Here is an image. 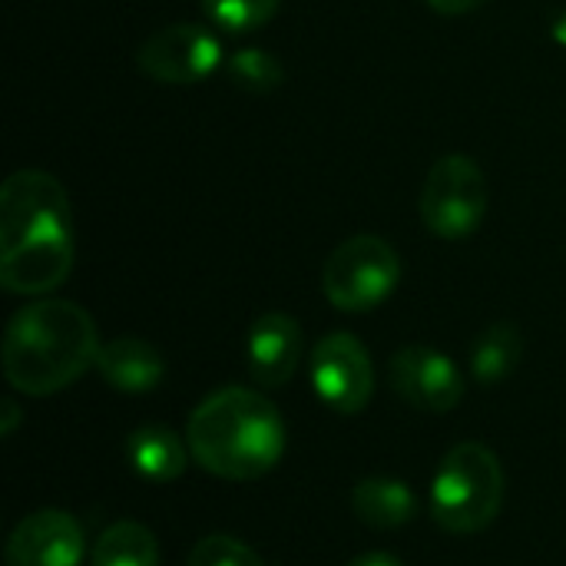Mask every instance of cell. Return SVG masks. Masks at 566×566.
<instances>
[{
  "instance_id": "22",
  "label": "cell",
  "mask_w": 566,
  "mask_h": 566,
  "mask_svg": "<svg viewBox=\"0 0 566 566\" xmlns=\"http://www.w3.org/2000/svg\"><path fill=\"white\" fill-rule=\"evenodd\" d=\"M348 566H405L398 557H391V554H381V551H375V554H361V557H355Z\"/></svg>"
},
{
  "instance_id": "23",
  "label": "cell",
  "mask_w": 566,
  "mask_h": 566,
  "mask_svg": "<svg viewBox=\"0 0 566 566\" xmlns=\"http://www.w3.org/2000/svg\"><path fill=\"white\" fill-rule=\"evenodd\" d=\"M554 36H557L560 43H566V13L557 20V23H554Z\"/></svg>"
},
{
  "instance_id": "10",
  "label": "cell",
  "mask_w": 566,
  "mask_h": 566,
  "mask_svg": "<svg viewBox=\"0 0 566 566\" xmlns=\"http://www.w3.org/2000/svg\"><path fill=\"white\" fill-rule=\"evenodd\" d=\"M86 554L83 524L56 507L27 514L7 537L3 566H80Z\"/></svg>"
},
{
  "instance_id": "1",
  "label": "cell",
  "mask_w": 566,
  "mask_h": 566,
  "mask_svg": "<svg viewBox=\"0 0 566 566\" xmlns=\"http://www.w3.org/2000/svg\"><path fill=\"white\" fill-rule=\"evenodd\" d=\"M76 259L73 209L56 176L20 169L0 186V285L10 295L60 289Z\"/></svg>"
},
{
  "instance_id": "21",
  "label": "cell",
  "mask_w": 566,
  "mask_h": 566,
  "mask_svg": "<svg viewBox=\"0 0 566 566\" xmlns=\"http://www.w3.org/2000/svg\"><path fill=\"white\" fill-rule=\"evenodd\" d=\"M0 418H3L0 434H3V438H13V431H17V424H20V408H17V401H13V398H7V401H3Z\"/></svg>"
},
{
  "instance_id": "14",
  "label": "cell",
  "mask_w": 566,
  "mask_h": 566,
  "mask_svg": "<svg viewBox=\"0 0 566 566\" xmlns=\"http://www.w3.org/2000/svg\"><path fill=\"white\" fill-rule=\"evenodd\" d=\"M355 517L371 531H398L418 517V494L395 478H368L352 491Z\"/></svg>"
},
{
  "instance_id": "20",
  "label": "cell",
  "mask_w": 566,
  "mask_h": 566,
  "mask_svg": "<svg viewBox=\"0 0 566 566\" xmlns=\"http://www.w3.org/2000/svg\"><path fill=\"white\" fill-rule=\"evenodd\" d=\"M424 3H428L434 13H441V17H464V13L484 7L488 0H424Z\"/></svg>"
},
{
  "instance_id": "12",
  "label": "cell",
  "mask_w": 566,
  "mask_h": 566,
  "mask_svg": "<svg viewBox=\"0 0 566 566\" xmlns=\"http://www.w3.org/2000/svg\"><path fill=\"white\" fill-rule=\"evenodd\" d=\"M96 371L119 395H149L159 388V381L166 375V361L149 342L119 335V338H109L106 345H99Z\"/></svg>"
},
{
  "instance_id": "11",
  "label": "cell",
  "mask_w": 566,
  "mask_h": 566,
  "mask_svg": "<svg viewBox=\"0 0 566 566\" xmlns=\"http://www.w3.org/2000/svg\"><path fill=\"white\" fill-rule=\"evenodd\" d=\"M249 375L262 388H282L292 381L302 361V325L285 312H265L252 322L249 342Z\"/></svg>"
},
{
  "instance_id": "15",
  "label": "cell",
  "mask_w": 566,
  "mask_h": 566,
  "mask_svg": "<svg viewBox=\"0 0 566 566\" xmlns=\"http://www.w3.org/2000/svg\"><path fill=\"white\" fill-rule=\"evenodd\" d=\"M524 358V335L514 322L488 325L471 345V375L484 388L507 381Z\"/></svg>"
},
{
  "instance_id": "16",
  "label": "cell",
  "mask_w": 566,
  "mask_h": 566,
  "mask_svg": "<svg viewBox=\"0 0 566 566\" xmlns=\"http://www.w3.org/2000/svg\"><path fill=\"white\" fill-rule=\"evenodd\" d=\"M90 566H159V541L139 521H116L96 537Z\"/></svg>"
},
{
  "instance_id": "13",
  "label": "cell",
  "mask_w": 566,
  "mask_h": 566,
  "mask_svg": "<svg viewBox=\"0 0 566 566\" xmlns=\"http://www.w3.org/2000/svg\"><path fill=\"white\" fill-rule=\"evenodd\" d=\"M189 458H192L189 441H182L172 428H163V424H146L133 431L126 441L129 468L153 484H169L182 478Z\"/></svg>"
},
{
  "instance_id": "5",
  "label": "cell",
  "mask_w": 566,
  "mask_h": 566,
  "mask_svg": "<svg viewBox=\"0 0 566 566\" xmlns=\"http://www.w3.org/2000/svg\"><path fill=\"white\" fill-rule=\"evenodd\" d=\"M401 282V255L381 235L345 239L322 269V292L338 312H371Z\"/></svg>"
},
{
  "instance_id": "3",
  "label": "cell",
  "mask_w": 566,
  "mask_h": 566,
  "mask_svg": "<svg viewBox=\"0 0 566 566\" xmlns=\"http://www.w3.org/2000/svg\"><path fill=\"white\" fill-rule=\"evenodd\" d=\"M99 332L86 308L66 298H36L23 305L3 332V375L30 398L70 388L96 368Z\"/></svg>"
},
{
  "instance_id": "6",
  "label": "cell",
  "mask_w": 566,
  "mask_h": 566,
  "mask_svg": "<svg viewBox=\"0 0 566 566\" xmlns=\"http://www.w3.org/2000/svg\"><path fill=\"white\" fill-rule=\"evenodd\" d=\"M421 222L444 242L474 235L488 212V176L468 153H448L434 159L418 199Z\"/></svg>"
},
{
  "instance_id": "8",
  "label": "cell",
  "mask_w": 566,
  "mask_h": 566,
  "mask_svg": "<svg viewBox=\"0 0 566 566\" xmlns=\"http://www.w3.org/2000/svg\"><path fill=\"white\" fill-rule=\"evenodd\" d=\"M222 63V43L202 23H169L143 40L136 50V66L169 86L199 83Z\"/></svg>"
},
{
  "instance_id": "17",
  "label": "cell",
  "mask_w": 566,
  "mask_h": 566,
  "mask_svg": "<svg viewBox=\"0 0 566 566\" xmlns=\"http://www.w3.org/2000/svg\"><path fill=\"white\" fill-rule=\"evenodd\" d=\"M226 73L245 93H272L285 80V66L279 63V56L269 50H259V46L235 50L226 60Z\"/></svg>"
},
{
  "instance_id": "18",
  "label": "cell",
  "mask_w": 566,
  "mask_h": 566,
  "mask_svg": "<svg viewBox=\"0 0 566 566\" xmlns=\"http://www.w3.org/2000/svg\"><path fill=\"white\" fill-rule=\"evenodd\" d=\"M279 3L282 0H202V10L222 30L249 33V30L265 27L275 17Z\"/></svg>"
},
{
  "instance_id": "2",
  "label": "cell",
  "mask_w": 566,
  "mask_h": 566,
  "mask_svg": "<svg viewBox=\"0 0 566 566\" xmlns=\"http://www.w3.org/2000/svg\"><path fill=\"white\" fill-rule=\"evenodd\" d=\"M192 461L222 481H259L279 468L289 431L279 408L252 388H219L196 405L186 424Z\"/></svg>"
},
{
  "instance_id": "4",
  "label": "cell",
  "mask_w": 566,
  "mask_h": 566,
  "mask_svg": "<svg viewBox=\"0 0 566 566\" xmlns=\"http://www.w3.org/2000/svg\"><path fill=\"white\" fill-rule=\"evenodd\" d=\"M504 468L497 454L481 441L454 444L431 481L428 514L448 534H481L504 507Z\"/></svg>"
},
{
  "instance_id": "7",
  "label": "cell",
  "mask_w": 566,
  "mask_h": 566,
  "mask_svg": "<svg viewBox=\"0 0 566 566\" xmlns=\"http://www.w3.org/2000/svg\"><path fill=\"white\" fill-rule=\"evenodd\" d=\"M318 401L335 415H361L375 395V365L352 332H328L308 361Z\"/></svg>"
},
{
  "instance_id": "19",
  "label": "cell",
  "mask_w": 566,
  "mask_h": 566,
  "mask_svg": "<svg viewBox=\"0 0 566 566\" xmlns=\"http://www.w3.org/2000/svg\"><path fill=\"white\" fill-rule=\"evenodd\" d=\"M186 566H265L262 557L235 541V537H226V534H212V537H202L192 551H189V560Z\"/></svg>"
},
{
  "instance_id": "9",
  "label": "cell",
  "mask_w": 566,
  "mask_h": 566,
  "mask_svg": "<svg viewBox=\"0 0 566 566\" xmlns=\"http://www.w3.org/2000/svg\"><path fill=\"white\" fill-rule=\"evenodd\" d=\"M388 378L401 401L428 415L454 411L468 388L461 368L431 345H405L395 352L388 361Z\"/></svg>"
}]
</instances>
